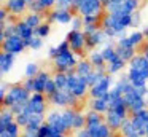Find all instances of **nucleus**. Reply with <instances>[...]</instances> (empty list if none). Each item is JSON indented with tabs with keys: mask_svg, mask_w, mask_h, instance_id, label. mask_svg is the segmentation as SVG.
Wrapping results in <instances>:
<instances>
[{
	"mask_svg": "<svg viewBox=\"0 0 148 137\" xmlns=\"http://www.w3.org/2000/svg\"><path fill=\"white\" fill-rule=\"evenodd\" d=\"M56 91H58V86H56L54 80L51 78L48 83H46V88H45V96H48V97H49V96H53Z\"/></svg>",
	"mask_w": 148,
	"mask_h": 137,
	"instance_id": "nucleus-47",
	"label": "nucleus"
},
{
	"mask_svg": "<svg viewBox=\"0 0 148 137\" xmlns=\"http://www.w3.org/2000/svg\"><path fill=\"white\" fill-rule=\"evenodd\" d=\"M88 59L91 61V64L94 65V69H97V70H100V69H107V62H105V59H103V56H102V53H100V50L99 51H91L89 53V57Z\"/></svg>",
	"mask_w": 148,
	"mask_h": 137,
	"instance_id": "nucleus-30",
	"label": "nucleus"
},
{
	"mask_svg": "<svg viewBox=\"0 0 148 137\" xmlns=\"http://www.w3.org/2000/svg\"><path fill=\"white\" fill-rule=\"evenodd\" d=\"M30 92L24 88V85H13L8 88V92L3 99H2V105L3 108H11L14 104L19 102H29L30 99Z\"/></svg>",
	"mask_w": 148,
	"mask_h": 137,
	"instance_id": "nucleus-3",
	"label": "nucleus"
},
{
	"mask_svg": "<svg viewBox=\"0 0 148 137\" xmlns=\"http://www.w3.org/2000/svg\"><path fill=\"white\" fill-rule=\"evenodd\" d=\"M77 137H91V134H89V131L84 127V129H80L77 132Z\"/></svg>",
	"mask_w": 148,
	"mask_h": 137,
	"instance_id": "nucleus-53",
	"label": "nucleus"
},
{
	"mask_svg": "<svg viewBox=\"0 0 148 137\" xmlns=\"http://www.w3.org/2000/svg\"><path fill=\"white\" fill-rule=\"evenodd\" d=\"M3 6L10 11V14L16 16V18L23 16L24 13L29 10V3H27L26 0H5Z\"/></svg>",
	"mask_w": 148,
	"mask_h": 137,
	"instance_id": "nucleus-16",
	"label": "nucleus"
},
{
	"mask_svg": "<svg viewBox=\"0 0 148 137\" xmlns=\"http://www.w3.org/2000/svg\"><path fill=\"white\" fill-rule=\"evenodd\" d=\"M53 76L49 75L48 72H45V70H40V73L34 78V81H35V92H43L45 94V88H46V83L51 80ZM34 94V92H32Z\"/></svg>",
	"mask_w": 148,
	"mask_h": 137,
	"instance_id": "nucleus-24",
	"label": "nucleus"
},
{
	"mask_svg": "<svg viewBox=\"0 0 148 137\" xmlns=\"http://www.w3.org/2000/svg\"><path fill=\"white\" fill-rule=\"evenodd\" d=\"M19 124L16 123V121H13L11 124H8V127H7V131L5 132H8L10 136H14V137H19Z\"/></svg>",
	"mask_w": 148,
	"mask_h": 137,
	"instance_id": "nucleus-46",
	"label": "nucleus"
},
{
	"mask_svg": "<svg viewBox=\"0 0 148 137\" xmlns=\"http://www.w3.org/2000/svg\"><path fill=\"white\" fill-rule=\"evenodd\" d=\"M116 53H118V56L121 57V59H124L126 62H129V61L132 59V57L135 56V48H131V46H118L116 45Z\"/></svg>",
	"mask_w": 148,
	"mask_h": 137,
	"instance_id": "nucleus-35",
	"label": "nucleus"
},
{
	"mask_svg": "<svg viewBox=\"0 0 148 137\" xmlns=\"http://www.w3.org/2000/svg\"><path fill=\"white\" fill-rule=\"evenodd\" d=\"M49 32H51V24H49L48 21H45L43 24H40L38 27L35 29V35H38L40 38H46L49 35Z\"/></svg>",
	"mask_w": 148,
	"mask_h": 137,
	"instance_id": "nucleus-40",
	"label": "nucleus"
},
{
	"mask_svg": "<svg viewBox=\"0 0 148 137\" xmlns=\"http://www.w3.org/2000/svg\"><path fill=\"white\" fill-rule=\"evenodd\" d=\"M23 85H24V88H26L30 94H32V92H35V81H34V78H26Z\"/></svg>",
	"mask_w": 148,
	"mask_h": 137,
	"instance_id": "nucleus-49",
	"label": "nucleus"
},
{
	"mask_svg": "<svg viewBox=\"0 0 148 137\" xmlns=\"http://www.w3.org/2000/svg\"><path fill=\"white\" fill-rule=\"evenodd\" d=\"M26 110L34 115H45L46 112V97L43 92H34L27 102Z\"/></svg>",
	"mask_w": 148,
	"mask_h": 137,
	"instance_id": "nucleus-11",
	"label": "nucleus"
},
{
	"mask_svg": "<svg viewBox=\"0 0 148 137\" xmlns=\"http://www.w3.org/2000/svg\"><path fill=\"white\" fill-rule=\"evenodd\" d=\"M105 2H107V0H102V3H105Z\"/></svg>",
	"mask_w": 148,
	"mask_h": 137,
	"instance_id": "nucleus-61",
	"label": "nucleus"
},
{
	"mask_svg": "<svg viewBox=\"0 0 148 137\" xmlns=\"http://www.w3.org/2000/svg\"><path fill=\"white\" fill-rule=\"evenodd\" d=\"M37 134H38V131L24 129V132H23V136H21V137H37Z\"/></svg>",
	"mask_w": 148,
	"mask_h": 137,
	"instance_id": "nucleus-52",
	"label": "nucleus"
},
{
	"mask_svg": "<svg viewBox=\"0 0 148 137\" xmlns=\"http://www.w3.org/2000/svg\"><path fill=\"white\" fill-rule=\"evenodd\" d=\"M30 115H32V113H29L27 110H24L23 113L16 115V118H14V121H16V123L19 124V126L26 127V126H27V123H29V120H30Z\"/></svg>",
	"mask_w": 148,
	"mask_h": 137,
	"instance_id": "nucleus-42",
	"label": "nucleus"
},
{
	"mask_svg": "<svg viewBox=\"0 0 148 137\" xmlns=\"http://www.w3.org/2000/svg\"><path fill=\"white\" fill-rule=\"evenodd\" d=\"M126 61L124 59H121V57H116V59H113L112 62H108L107 64V73H110V75H115V73H119L123 69L126 67Z\"/></svg>",
	"mask_w": 148,
	"mask_h": 137,
	"instance_id": "nucleus-31",
	"label": "nucleus"
},
{
	"mask_svg": "<svg viewBox=\"0 0 148 137\" xmlns=\"http://www.w3.org/2000/svg\"><path fill=\"white\" fill-rule=\"evenodd\" d=\"M46 123H48V126L51 127L53 132H56V134H67L69 131H70L67 127V124H65L62 113H59V112L49 113L48 116H46Z\"/></svg>",
	"mask_w": 148,
	"mask_h": 137,
	"instance_id": "nucleus-13",
	"label": "nucleus"
},
{
	"mask_svg": "<svg viewBox=\"0 0 148 137\" xmlns=\"http://www.w3.org/2000/svg\"><path fill=\"white\" fill-rule=\"evenodd\" d=\"M124 120H126V118H123L121 115H118L115 110H112V108H110V110L105 113V121H107V124L110 126V129H112V131L121 129Z\"/></svg>",
	"mask_w": 148,
	"mask_h": 137,
	"instance_id": "nucleus-19",
	"label": "nucleus"
},
{
	"mask_svg": "<svg viewBox=\"0 0 148 137\" xmlns=\"http://www.w3.org/2000/svg\"><path fill=\"white\" fill-rule=\"evenodd\" d=\"M108 41V37L105 35V32L102 29L94 30L91 34H86V51H94L96 48L102 46Z\"/></svg>",
	"mask_w": 148,
	"mask_h": 137,
	"instance_id": "nucleus-14",
	"label": "nucleus"
},
{
	"mask_svg": "<svg viewBox=\"0 0 148 137\" xmlns=\"http://www.w3.org/2000/svg\"><path fill=\"white\" fill-rule=\"evenodd\" d=\"M145 132H147V134H148V124H147V129H145Z\"/></svg>",
	"mask_w": 148,
	"mask_h": 137,
	"instance_id": "nucleus-60",
	"label": "nucleus"
},
{
	"mask_svg": "<svg viewBox=\"0 0 148 137\" xmlns=\"http://www.w3.org/2000/svg\"><path fill=\"white\" fill-rule=\"evenodd\" d=\"M45 18H46V16L42 14V13H32V11H29L26 16H24V21H26L32 29H37L40 24H43V22H45Z\"/></svg>",
	"mask_w": 148,
	"mask_h": 137,
	"instance_id": "nucleus-27",
	"label": "nucleus"
},
{
	"mask_svg": "<svg viewBox=\"0 0 148 137\" xmlns=\"http://www.w3.org/2000/svg\"><path fill=\"white\" fill-rule=\"evenodd\" d=\"M53 137H65V134H53Z\"/></svg>",
	"mask_w": 148,
	"mask_h": 137,
	"instance_id": "nucleus-58",
	"label": "nucleus"
},
{
	"mask_svg": "<svg viewBox=\"0 0 148 137\" xmlns=\"http://www.w3.org/2000/svg\"><path fill=\"white\" fill-rule=\"evenodd\" d=\"M53 80H54L58 89H67V83H69V75H67V73L56 72L54 76H53Z\"/></svg>",
	"mask_w": 148,
	"mask_h": 137,
	"instance_id": "nucleus-36",
	"label": "nucleus"
},
{
	"mask_svg": "<svg viewBox=\"0 0 148 137\" xmlns=\"http://www.w3.org/2000/svg\"><path fill=\"white\" fill-rule=\"evenodd\" d=\"M16 34L26 41V40H29V38H32L34 35H35V29L30 27L24 19H19V21L16 22Z\"/></svg>",
	"mask_w": 148,
	"mask_h": 137,
	"instance_id": "nucleus-20",
	"label": "nucleus"
},
{
	"mask_svg": "<svg viewBox=\"0 0 148 137\" xmlns=\"http://www.w3.org/2000/svg\"><path fill=\"white\" fill-rule=\"evenodd\" d=\"M37 2H40V5H42L46 11H49V10L58 6V0H37Z\"/></svg>",
	"mask_w": 148,
	"mask_h": 137,
	"instance_id": "nucleus-48",
	"label": "nucleus"
},
{
	"mask_svg": "<svg viewBox=\"0 0 148 137\" xmlns=\"http://www.w3.org/2000/svg\"><path fill=\"white\" fill-rule=\"evenodd\" d=\"M5 96H7V85H2V88H0V99H3Z\"/></svg>",
	"mask_w": 148,
	"mask_h": 137,
	"instance_id": "nucleus-54",
	"label": "nucleus"
},
{
	"mask_svg": "<svg viewBox=\"0 0 148 137\" xmlns=\"http://www.w3.org/2000/svg\"><path fill=\"white\" fill-rule=\"evenodd\" d=\"M129 67L134 70H137V72H140L142 75L145 76V78L148 80V59L143 56V54H135L134 57H132L131 61H129Z\"/></svg>",
	"mask_w": 148,
	"mask_h": 137,
	"instance_id": "nucleus-17",
	"label": "nucleus"
},
{
	"mask_svg": "<svg viewBox=\"0 0 148 137\" xmlns=\"http://www.w3.org/2000/svg\"><path fill=\"white\" fill-rule=\"evenodd\" d=\"M72 29L73 30H83V16H80V14H75L73 16V19H72Z\"/></svg>",
	"mask_w": 148,
	"mask_h": 137,
	"instance_id": "nucleus-43",
	"label": "nucleus"
},
{
	"mask_svg": "<svg viewBox=\"0 0 148 137\" xmlns=\"http://www.w3.org/2000/svg\"><path fill=\"white\" fill-rule=\"evenodd\" d=\"M29 11H32V13H42V14H45V16L48 14V11H46L42 5H40V2H37V0L29 5Z\"/></svg>",
	"mask_w": 148,
	"mask_h": 137,
	"instance_id": "nucleus-45",
	"label": "nucleus"
},
{
	"mask_svg": "<svg viewBox=\"0 0 148 137\" xmlns=\"http://www.w3.org/2000/svg\"><path fill=\"white\" fill-rule=\"evenodd\" d=\"M137 137H142V136H137Z\"/></svg>",
	"mask_w": 148,
	"mask_h": 137,
	"instance_id": "nucleus-63",
	"label": "nucleus"
},
{
	"mask_svg": "<svg viewBox=\"0 0 148 137\" xmlns=\"http://www.w3.org/2000/svg\"><path fill=\"white\" fill-rule=\"evenodd\" d=\"M102 16L103 14H88L83 16V32L84 34H91L94 30L100 29V22H102Z\"/></svg>",
	"mask_w": 148,
	"mask_h": 137,
	"instance_id": "nucleus-18",
	"label": "nucleus"
},
{
	"mask_svg": "<svg viewBox=\"0 0 148 137\" xmlns=\"http://www.w3.org/2000/svg\"><path fill=\"white\" fill-rule=\"evenodd\" d=\"M67 75H69L67 89L72 92V94H75L78 99H81V97H84L86 94H89V85H88V81H86L84 76L77 75L75 70L69 72Z\"/></svg>",
	"mask_w": 148,
	"mask_h": 137,
	"instance_id": "nucleus-5",
	"label": "nucleus"
},
{
	"mask_svg": "<svg viewBox=\"0 0 148 137\" xmlns=\"http://www.w3.org/2000/svg\"><path fill=\"white\" fill-rule=\"evenodd\" d=\"M100 53H102L103 59H105V62H112L113 59H116L118 57V53H116V45L110 43V41H107L105 45L102 46V50H100Z\"/></svg>",
	"mask_w": 148,
	"mask_h": 137,
	"instance_id": "nucleus-28",
	"label": "nucleus"
},
{
	"mask_svg": "<svg viewBox=\"0 0 148 137\" xmlns=\"http://www.w3.org/2000/svg\"><path fill=\"white\" fill-rule=\"evenodd\" d=\"M92 70H94V65L91 64L89 59H80L77 64V67H75V72L80 76H88Z\"/></svg>",
	"mask_w": 148,
	"mask_h": 137,
	"instance_id": "nucleus-29",
	"label": "nucleus"
},
{
	"mask_svg": "<svg viewBox=\"0 0 148 137\" xmlns=\"http://www.w3.org/2000/svg\"><path fill=\"white\" fill-rule=\"evenodd\" d=\"M124 102L129 108V113H135L138 110H143L145 105H147V101H145V96L138 91L135 86H132L127 92L124 94Z\"/></svg>",
	"mask_w": 148,
	"mask_h": 137,
	"instance_id": "nucleus-6",
	"label": "nucleus"
},
{
	"mask_svg": "<svg viewBox=\"0 0 148 137\" xmlns=\"http://www.w3.org/2000/svg\"><path fill=\"white\" fill-rule=\"evenodd\" d=\"M26 46H27V48H30V50H34V51L40 50V48L43 46V38H40L38 35H34L32 38L26 40Z\"/></svg>",
	"mask_w": 148,
	"mask_h": 137,
	"instance_id": "nucleus-39",
	"label": "nucleus"
},
{
	"mask_svg": "<svg viewBox=\"0 0 148 137\" xmlns=\"http://www.w3.org/2000/svg\"><path fill=\"white\" fill-rule=\"evenodd\" d=\"M142 22V14L140 11H134L132 13V27H137V25H140Z\"/></svg>",
	"mask_w": 148,
	"mask_h": 137,
	"instance_id": "nucleus-50",
	"label": "nucleus"
},
{
	"mask_svg": "<svg viewBox=\"0 0 148 137\" xmlns=\"http://www.w3.org/2000/svg\"><path fill=\"white\" fill-rule=\"evenodd\" d=\"M75 16V11L72 8H59V6H56V8L49 10L48 14H46V21L49 22V24H70L72 19H73Z\"/></svg>",
	"mask_w": 148,
	"mask_h": 137,
	"instance_id": "nucleus-7",
	"label": "nucleus"
},
{
	"mask_svg": "<svg viewBox=\"0 0 148 137\" xmlns=\"http://www.w3.org/2000/svg\"><path fill=\"white\" fill-rule=\"evenodd\" d=\"M119 131H121V134L124 137H137V136H140V134H138V131L135 129V126L132 124L131 118H126Z\"/></svg>",
	"mask_w": 148,
	"mask_h": 137,
	"instance_id": "nucleus-32",
	"label": "nucleus"
},
{
	"mask_svg": "<svg viewBox=\"0 0 148 137\" xmlns=\"http://www.w3.org/2000/svg\"><path fill=\"white\" fill-rule=\"evenodd\" d=\"M100 123H103V121H102V113L94 112V110H91V112H88V113H86V127H88V129H89V127L97 126V124H100Z\"/></svg>",
	"mask_w": 148,
	"mask_h": 137,
	"instance_id": "nucleus-34",
	"label": "nucleus"
},
{
	"mask_svg": "<svg viewBox=\"0 0 148 137\" xmlns=\"http://www.w3.org/2000/svg\"><path fill=\"white\" fill-rule=\"evenodd\" d=\"M38 73H40V69H38V64H35V62H29L26 65V69H24L26 78H35Z\"/></svg>",
	"mask_w": 148,
	"mask_h": 137,
	"instance_id": "nucleus-38",
	"label": "nucleus"
},
{
	"mask_svg": "<svg viewBox=\"0 0 148 137\" xmlns=\"http://www.w3.org/2000/svg\"><path fill=\"white\" fill-rule=\"evenodd\" d=\"M131 121L132 124L135 126V129L138 131V134H140L142 137L147 136V132H145V129H147V124H148V110L147 108H143V110H138L135 112V113L131 115Z\"/></svg>",
	"mask_w": 148,
	"mask_h": 137,
	"instance_id": "nucleus-15",
	"label": "nucleus"
},
{
	"mask_svg": "<svg viewBox=\"0 0 148 137\" xmlns=\"http://www.w3.org/2000/svg\"><path fill=\"white\" fill-rule=\"evenodd\" d=\"M145 35L142 30H134L131 32V34H126L123 35V37L118 38V41H116V45L118 46H131V48H138L142 46V45L145 43Z\"/></svg>",
	"mask_w": 148,
	"mask_h": 137,
	"instance_id": "nucleus-12",
	"label": "nucleus"
},
{
	"mask_svg": "<svg viewBox=\"0 0 148 137\" xmlns=\"http://www.w3.org/2000/svg\"><path fill=\"white\" fill-rule=\"evenodd\" d=\"M88 131H89L91 137H113V132H112V129H110V126L107 123H100L94 127H89Z\"/></svg>",
	"mask_w": 148,
	"mask_h": 137,
	"instance_id": "nucleus-22",
	"label": "nucleus"
},
{
	"mask_svg": "<svg viewBox=\"0 0 148 137\" xmlns=\"http://www.w3.org/2000/svg\"><path fill=\"white\" fill-rule=\"evenodd\" d=\"M3 2H5V0H3Z\"/></svg>",
	"mask_w": 148,
	"mask_h": 137,
	"instance_id": "nucleus-64",
	"label": "nucleus"
},
{
	"mask_svg": "<svg viewBox=\"0 0 148 137\" xmlns=\"http://www.w3.org/2000/svg\"><path fill=\"white\" fill-rule=\"evenodd\" d=\"M45 124V115H30V120L27 123V126L24 129H30V131H38L40 127Z\"/></svg>",
	"mask_w": 148,
	"mask_h": 137,
	"instance_id": "nucleus-33",
	"label": "nucleus"
},
{
	"mask_svg": "<svg viewBox=\"0 0 148 137\" xmlns=\"http://www.w3.org/2000/svg\"><path fill=\"white\" fill-rule=\"evenodd\" d=\"M86 126V115L80 113V112H77V115H75V120H73V129H83V127Z\"/></svg>",
	"mask_w": 148,
	"mask_h": 137,
	"instance_id": "nucleus-41",
	"label": "nucleus"
},
{
	"mask_svg": "<svg viewBox=\"0 0 148 137\" xmlns=\"http://www.w3.org/2000/svg\"><path fill=\"white\" fill-rule=\"evenodd\" d=\"M75 115H77V110L75 108H67V110L62 112V116H64V121L67 124L69 129H73V120H75Z\"/></svg>",
	"mask_w": 148,
	"mask_h": 137,
	"instance_id": "nucleus-37",
	"label": "nucleus"
},
{
	"mask_svg": "<svg viewBox=\"0 0 148 137\" xmlns=\"http://www.w3.org/2000/svg\"><path fill=\"white\" fill-rule=\"evenodd\" d=\"M53 131H51V127L48 126V123L45 121V124H43L42 127L38 129V134H37V137H53Z\"/></svg>",
	"mask_w": 148,
	"mask_h": 137,
	"instance_id": "nucleus-44",
	"label": "nucleus"
},
{
	"mask_svg": "<svg viewBox=\"0 0 148 137\" xmlns=\"http://www.w3.org/2000/svg\"><path fill=\"white\" fill-rule=\"evenodd\" d=\"M142 54L148 59V43H143V48H142Z\"/></svg>",
	"mask_w": 148,
	"mask_h": 137,
	"instance_id": "nucleus-55",
	"label": "nucleus"
},
{
	"mask_svg": "<svg viewBox=\"0 0 148 137\" xmlns=\"http://www.w3.org/2000/svg\"><path fill=\"white\" fill-rule=\"evenodd\" d=\"M16 118V115L10 110V108H3L0 113V132H5L8 127V124H11Z\"/></svg>",
	"mask_w": 148,
	"mask_h": 137,
	"instance_id": "nucleus-25",
	"label": "nucleus"
},
{
	"mask_svg": "<svg viewBox=\"0 0 148 137\" xmlns=\"http://www.w3.org/2000/svg\"><path fill=\"white\" fill-rule=\"evenodd\" d=\"M78 54L73 53L72 50L65 51V53H61L59 56H56L53 59V67H54L56 72H62V73H69L72 70H75L78 64Z\"/></svg>",
	"mask_w": 148,
	"mask_h": 137,
	"instance_id": "nucleus-4",
	"label": "nucleus"
},
{
	"mask_svg": "<svg viewBox=\"0 0 148 137\" xmlns=\"http://www.w3.org/2000/svg\"><path fill=\"white\" fill-rule=\"evenodd\" d=\"M142 32H143L145 38H148V24H147V25H145V27H143V30H142Z\"/></svg>",
	"mask_w": 148,
	"mask_h": 137,
	"instance_id": "nucleus-56",
	"label": "nucleus"
},
{
	"mask_svg": "<svg viewBox=\"0 0 148 137\" xmlns=\"http://www.w3.org/2000/svg\"><path fill=\"white\" fill-rule=\"evenodd\" d=\"M145 137H148V134H147V136H145Z\"/></svg>",
	"mask_w": 148,
	"mask_h": 137,
	"instance_id": "nucleus-62",
	"label": "nucleus"
},
{
	"mask_svg": "<svg viewBox=\"0 0 148 137\" xmlns=\"http://www.w3.org/2000/svg\"><path fill=\"white\" fill-rule=\"evenodd\" d=\"M89 107H91V110L99 112V113H107V112L110 110V104H108V101H107V97H105V96H103V97H96V99H91Z\"/></svg>",
	"mask_w": 148,
	"mask_h": 137,
	"instance_id": "nucleus-23",
	"label": "nucleus"
},
{
	"mask_svg": "<svg viewBox=\"0 0 148 137\" xmlns=\"http://www.w3.org/2000/svg\"><path fill=\"white\" fill-rule=\"evenodd\" d=\"M132 27V13L124 11H110L103 13L100 29L105 32L108 38H119L126 35V30Z\"/></svg>",
	"mask_w": 148,
	"mask_h": 137,
	"instance_id": "nucleus-1",
	"label": "nucleus"
},
{
	"mask_svg": "<svg viewBox=\"0 0 148 137\" xmlns=\"http://www.w3.org/2000/svg\"><path fill=\"white\" fill-rule=\"evenodd\" d=\"M14 65V54L11 53H7V51H2L0 53V72L3 73H8Z\"/></svg>",
	"mask_w": 148,
	"mask_h": 137,
	"instance_id": "nucleus-21",
	"label": "nucleus"
},
{
	"mask_svg": "<svg viewBox=\"0 0 148 137\" xmlns=\"http://www.w3.org/2000/svg\"><path fill=\"white\" fill-rule=\"evenodd\" d=\"M73 0H58V6L59 8H72Z\"/></svg>",
	"mask_w": 148,
	"mask_h": 137,
	"instance_id": "nucleus-51",
	"label": "nucleus"
},
{
	"mask_svg": "<svg viewBox=\"0 0 148 137\" xmlns=\"http://www.w3.org/2000/svg\"><path fill=\"white\" fill-rule=\"evenodd\" d=\"M26 2H27V3H29V5H30V3H34V2H35V0H26Z\"/></svg>",
	"mask_w": 148,
	"mask_h": 137,
	"instance_id": "nucleus-59",
	"label": "nucleus"
},
{
	"mask_svg": "<svg viewBox=\"0 0 148 137\" xmlns=\"http://www.w3.org/2000/svg\"><path fill=\"white\" fill-rule=\"evenodd\" d=\"M0 137H14V136H10L8 132H0Z\"/></svg>",
	"mask_w": 148,
	"mask_h": 137,
	"instance_id": "nucleus-57",
	"label": "nucleus"
},
{
	"mask_svg": "<svg viewBox=\"0 0 148 137\" xmlns=\"http://www.w3.org/2000/svg\"><path fill=\"white\" fill-rule=\"evenodd\" d=\"M26 48H27L26 46V41H24L18 34L11 35V37L5 38V40L2 41V51L11 53V54H14V56H16V54H21Z\"/></svg>",
	"mask_w": 148,
	"mask_h": 137,
	"instance_id": "nucleus-10",
	"label": "nucleus"
},
{
	"mask_svg": "<svg viewBox=\"0 0 148 137\" xmlns=\"http://www.w3.org/2000/svg\"><path fill=\"white\" fill-rule=\"evenodd\" d=\"M140 5H142V0H124V2H123L121 5H119L118 8H116V10H113V11L134 13V11H138ZM107 13H110V11H107Z\"/></svg>",
	"mask_w": 148,
	"mask_h": 137,
	"instance_id": "nucleus-26",
	"label": "nucleus"
},
{
	"mask_svg": "<svg viewBox=\"0 0 148 137\" xmlns=\"http://www.w3.org/2000/svg\"><path fill=\"white\" fill-rule=\"evenodd\" d=\"M65 40L70 45V50L77 54H83L86 51V34L83 30H73L70 29L65 37Z\"/></svg>",
	"mask_w": 148,
	"mask_h": 137,
	"instance_id": "nucleus-8",
	"label": "nucleus"
},
{
	"mask_svg": "<svg viewBox=\"0 0 148 137\" xmlns=\"http://www.w3.org/2000/svg\"><path fill=\"white\" fill-rule=\"evenodd\" d=\"M72 10L75 11V14L80 16L103 14L105 13V6H103L102 0H73Z\"/></svg>",
	"mask_w": 148,
	"mask_h": 137,
	"instance_id": "nucleus-2",
	"label": "nucleus"
},
{
	"mask_svg": "<svg viewBox=\"0 0 148 137\" xmlns=\"http://www.w3.org/2000/svg\"><path fill=\"white\" fill-rule=\"evenodd\" d=\"M112 88H113V76L110 75V73H107V75H103L96 85L89 88V96H91V99L103 97V96L108 94Z\"/></svg>",
	"mask_w": 148,
	"mask_h": 137,
	"instance_id": "nucleus-9",
	"label": "nucleus"
}]
</instances>
